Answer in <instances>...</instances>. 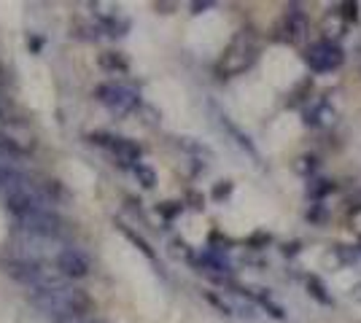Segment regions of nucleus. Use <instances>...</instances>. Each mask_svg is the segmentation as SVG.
I'll return each instance as SVG.
<instances>
[{
	"label": "nucleus",
	"mask_w": 361,
	"mask_h": 323,
	"mask_svg": "<svg viewBox=\"0 0 361 323\" xmlns=\"http://www.w3.org/2000/svg\"><path fill=\"white\" fill-rule=\"evenodd\" d=\"M30 299L44 315L60 323L81 318L90 310V296L73 289V286H65V289H57V291H30Z\"/></svg>",
	"instance_id": "obj_1"
},
{
	"label": "nucleus",
	"mask_w": 361,
	"mask_h": 323,
	"mask_svg": "<svg viewBox=\"0 0 361 323\" xmlns=\"http://www.w3.org/2000/svg\"><path fill=\"white\" fill-rule=\"evenodd\" d=\"M3 272L11 275L14 280H19L27 291H57L71 286L68 277H62V272L57 267L44 262H27V259H8V262H0Z\"/></svg>",
	"instance_id": "obj_2"
},
{
	"label": "nucleus",
	"mask_w": 361,
	"mask_h": 323,
	"mask_svg": "<svg viewBox=\"0 0 361 323\" xmlns=\"http://www.w3.org/2000/svg\"><path fill=\"white\" fill-rule=\"evenodd\" d=\"M94 97L103 103V106L111 110V113H130L133 108L140 106V97H137L133 89L121 87V84H100L94 89Z\"/></svg>",
	"instance_id": "obj_3"
},
{
	"label": "nucleus",
	"mask_w": 361,
	"mask_h": 323,
	"mask_svg": "<svg viewBox=\"0 0 361 323\" xmlns=\"http://www.w3.org/2000/svg\"><path fill=\"white\" fill-rule=\"evenodd\" d=\"M90 140L94 143V146H100V148L111 151L119 165H133V167L140 165V148H137L133 140L116 138V135H108V132H92Z\"/></svg>",
	"instance_id": "obj_4"
},
{
	"label": "nucleus",
	"mask_w": 361,
	"mask_h": 323,
	"mask_svg": "<svg viewBox=\"0 0 361 323\" xmlns=\"http://www.w3.org/2000/svg\"><path fill=\"white\" fill-rule=\"evenodd\" d=\"M307 62L316 73H329L343 65V49L331 41H318L316 46L307 51Z\"/></svg>",
	"instance_id": "obj_5"
},
{
	"label": "nucleus",
	"mask_w": 361,
	"mask_h": 323,
	"mask_svg": "<svg viewBox=\"0 0 361 323\" xmlns=\"http://www.w3.org/2000/svg\"><path fill=\"white\" fill-rule=\"evenodd\" d=\"M54 267L62 272V277H68V280H78V277H87L92 270L90 259L81 253V251H75V248H65L60 256H57V262Z\"/></svg>",
	"instance_id": "obj_6"
},
{
	"label": "nucleus",
	"mask_w": 361,
	"mask_h": 323,
	"mask_svg": "<svg viewBox=\"0 0 361 323\" xmlns=\"http://www.w3.org/2000/svg\"><path fill=\"white\" fill-rule=\"evenodd\" d=\"M133 172H135V178H137V181H140L143 186H146V189H151V186L157 184V175H154V170L146 167L143 162H140V165H135V167H133Z\"/></svg>",
	"instance_id": "obj_7"
},
{
	"label": "nucleus",
	"mask_w": 361,
	"mask_h": 323,
	"mask_svg": "<svg viewBox=\"0 0 361 323\" xmlns=\"http://www.w3.org/2000/svg\"><path fill=\"white\" fill-rule=\"evenodd\" d=\"M103 65H106V68H119V70H127V65H124V62L119 60V57H116V60H111V57H103Z\"/></svg>",
	"instance_id": "obj_8"
}]
</instances>
